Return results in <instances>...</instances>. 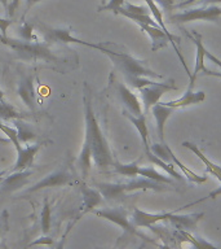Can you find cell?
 <instances>
[{"label": "cell", "mask_w": 221, "mask_h": 249, "mask_svg": "<svg viewBox=\"0 0 221 249\" xmlns=\"http://www.w3.org/2000/svg\"><path fill=\"white\" fill-rule=\"evenodd\" d=\"M205 93L203 91H197L194 92L193 89H188L186 92L182 95L180 99H176V100H171V101H164L163 104L167 105V107H171L174 109L178 108H185V107H190V105H195L199 104L202 101H205Z\"/></svg>", "instance_id": "cell-20"}, {"label": "cell", "mask_w": 221, "mask_h": 249, "mask_svg": "<svg viewBox=\"0 0 221 249\" xmlns=\"http://www.w3.org/2000/svg\"><path fill=\"white\" fill-rule=\"evenodd\" d=\"M26 116L16 110L11 104L7 101H0V121H15V120H25Z\"/></svg>", "instance_id": "cell-27"}, {"label": "cell", "mask_w": 221, "mask_h": 249, "mask_svg": "<svg viewBox=\"0 0 221 249\" xmlns=\"http://www.w3.org/2000/svg\"><path fill=\"white\" fill-rule=\"evenodd\" d=\"M0 101H5V95L1 89H0Z\"/></svg>", "instance_id": "cell-44"}, {"label": "cell", "mask_w": 221, "mask_h": 249, "mask_svg": "<svg viewBox=\"0 0 221 249\" xmlns=\"http://www.w3.org/2000/svg\"><path fill=\"white\" fill-rule=\"evenodd\" d=\"M114 171H115L116 174L123 175V177H128V178H135L137 177L136 174V171H137V167H139V163L137 161L131 163H120L118 161H115L114 163Z\"/></svg>", "instance_id": "cell-29"}, {"label": "cell", "mask_w": 221, "mask_h": 249, "mask_svg": "<svg viewBox=\"0 0 221 249\" xmlns=\"http://www.w3.org/2000/svg\"><path fill=\"white\" fill-rule=\"evenodd\" d=\"M3 178H4V175H0V182L3 180Z\"/></svg>", "instance_id": "cell-49"}, {"label": "cell", "mask_w": 221, "mask_h": 249, "mask_svg": "<svg viewBox=\"0 0 221 249\" xmlns=\"http://www.w3.org/2000/svg\"><path fill=\"white\" fill-rule=\"evenodd\" d=\"M123 116L127 118L129 122H132V124L137 128L140 136H141V140H142L143 148H145V153L146 152H150V144H149V128H147L146 124V114L142 113L140 116H133L132 113H129L128 110L124 109Z\"/></svg>", "instance_id": "cell-21"}, {"label": "cell", "mask_w": 221, "mask_h": 249, "mask_svg": "<svg viewBox=\"0 0 221 249\" xmlns=\"http://www.w3.org/2000/svg\"><path fill=\"white\" fill-rule=\"evenodd\" d=\"M13 23H15V21L11 18H0V31H1V36H8V27L12 26Z\"/></svg>", "instance_id": "cell-36"}, {"label": "cell", "mask_w": 221, "mask_h": 249, "mask_svg": "<svg viewBox=\"0 0 221 249\" xmlns=\"http://www.w3.org/2000/svg\"><path fill=\"white\" fill-rule=\"evenodd\" d=\"M0 175H5V171H0Z\"/></svg>", "instance_id": "cell-48"}, {"label": "cell", "mask_w": 221, "mask_h": 249, "mask_svg": "<svg viewBox=\"0 0 221 249\" xmlns=\"http://www.w3.org/2000/svg\"><path fill=\"white\" fill-rule=\"evenodd\" d=\"M177 89V86L174 85V81L170 82H153L151 85L143 86L141 89H139L140 95H141V100H142L143 105V113L147 114L150 112V109L154 107L155 104H158L160 101V97L168 91H174Z\"/></svg>", "instance_id": "cell-8"}, {"label": "cell", "mask_w": 221, "mask_h": 249, "mask_svg": "<svg viewBox=\"0 0 221 249\" xmlns=\"http://www.w3.org/2000/svg\"><path fill=\"white\" fill-rule=\"evenodd\" d=\"M8 230V219L7 213L3 214V218H0V236Z\"/></svg>", "instance_id": "cell-39"}, {"label": "cell", "mask_w": 221, "mask_h": 249, "mask_svg": "<svg viewBox=\"0 0 221 249\" xmlns=\"http://www.w3.org/2000/svg\"><path fill=\"white\" fill-rule=\"evenodd\" d=\"M146 156H147V159H149V161H150V162H153L154 165H157V166L162 167L163 170L166 171L168 175H171V177H172L174 179L182 182L181 174H178L177 171L174 170V165H172V163H167V162H164V161H162V160L158 159V157H157V156H155L151 151L146 152Z\"/></svg>", "instance_id": "cell-26"}, {"label": "cell", "mask_w": 221, "mask_h": 249, "mask_svg": "<svg viewBox=\"0 0 221 249\" xmlns=\"http://www.w3.org/2000/svg\"><path fill=\"white\" fill-rule=\"evenodd\" d=\"M221 17L220 4H211V5H202L197 8H188L184 12L174 13L170 16V22L172 23H186L193 21H208V22H217Z\"/></svg>", "instance_id": "cell-6"}, {"label": "cell", "mask_w": 221, "mask_h": 249, "mask_svg": "<svg viewBox=\"0 0 221 249\" xmlns=\"http://www.w3.org/2000/svg\"><path fill=\"white\" fill-rule=\"evenodd\" d=\"M205 58H208L209 61L213 62V64H216L219 68H220V71H212V70L205 69L203 71V75H207V77H216V78H221V60L219 57H216L212 52H209L208 50L205 51Z\"/></svg>", "instance_id": "cell-32"}, {"label": "cell", "mask_w": 221, "mask_h": 249, "mask_svg": "<svg viewBox=\"0 0 221 249\" xmlns=\"http://www.w3.org/2000/svg\"><path fill=\"white\" fill-rule=\"evenodd\" d=\"M42 0H26V12L30 9L32 5H35L36 3H40Z\"/></svg>", "instance_id": "cell-41"}, {"label": "cell", "mask_w": 221, "mask_h": 249, "mask_svg": "<svg viewBox=\"0 0 221 249\" xmlns=\"http://www.w3.org/2000/svg\"><path fill=\"white\" fill-rule=\"evenodd\" d=\"M77 219H78V218H77ZM77 219H75V221H77ZM75 221H74V222H70L69 226L66 227V231H65V232H63V233H62L61 239H60V240H58L57 243H54V244L52 245V247H53V249H65L66 239H67V235H69L70 230L73 229V226H74V223H75Z\"/></svg>", "instance_id": "cell-35"}, {"label": "cell", "mask_w": 221, "mask_h": 249, "mask_svg": "<svg viewBox=\"0 0 221 249\" xmlns=\"http://www.w3.org/2000/svg\"><path fill=\"white\" fill-rule=\"evenodd\" d=\"M93 213L96 214L97 217L104 218L106 221L112 222L114 225L119 226L120 229L123 230V235L118 239V244L120 241H123L124 239H129L132 236L141 237L146 243H151V244H157L155 240L150 239L146 235H143L142 232H140L137 227H136L132 221L128 218V210L122 208V206H118V208H105V209L100 210H93Z\"/></svg>", "instance_id": "cell-5"}, {"label": "cell", "mask_w": 221, "mask_h": 249, "mask_svg": "<svg viewBox=\"0 0 221 249\" xmlns=\"http://www.w3.org/2000/svg\"><path fill=\"white\" fill-rule=\"evenodd\" d=\"M189 38L191 39L195 44V48H197V54H195V66H194V71L193 75L190 77V82H189V87L188 89H194V82L197 79V77L199 75V73H203L207 68L205 66V47L202 42V35L197 31H193L191 34H189Z\"/></svg>", "instance_id": "cell-15"}, {"label": "cell", "mask_w": 221, "mask_h": 249, "mask_svg": "<svg viewBox=\"0 0 221 249\" xmlns=\"http://www.w3.org/2000/svg\"><path fill=\"white\" fill-rule=\"evenodd\" d=\"M74 177L70 174V171L67 167H61L57 169L53 173H50L43 179H40L38 183H35L34 186H31L29 190L26 191V194H32L36 191H40L43 188H50V187H63L67 184H73Z\"/></svg>", "instance_id": "cell-10"}, {"label": "cell", "mask_w": 221, "mask_h": 249, "mask_svg": "<svg viewBox=\"0 0 221 249\" xmlns=\"http://www.w3.org/2000/svg\"><path fill=\"white\" fill-rule=\"evenodd\" d=\"M155 3L159 4L163 12H168L174 8V0H154Z\"/></svg>", "instance_id": "cell-38"}, {"label": "cell", "mask_w": 221, "mask_h": 249, "mask_svg": "<svg viewBox=\"0 0 221 249\" xmlns=\"http://www.w3.org/2000/svg\"><path fill=\"white\" fill-rule=\"evenodd\" d=\"M32 175V170L9 171V174L4 175L3 180L0 182V195H11L29 183V179Z\"/></svg>", "instance_id": "cell-11"}, {"label": "cell", "mask_w": 221, "mask_h": 249, "mask_svg": "<svg viewBox=\"0 0 221 249\" xmlns=\"http://www.w3.org/2000/svg\"><path fill=\"white\" fill-rule=\"evenodd\" d=\"M150 151L154 153L158 159H160L162 161L167 163H172L174 166H177L178 169H181V171L184 173L186 178L189 179L190 182H194L197 183V184H202V183L207 182V179L208 177H205V175H198L195 174L194 171H191L188 166H185L184 163L180 161V160L174 156V153L172 152L168 145H167L166 142H160V143H154L153 145H150Z\"/></svg>", "instance_id": "cell-7"}, {"label": "cell", "mask_w": 221, "mask_h": 249, "mask_svg": "<svg viewBox=\"0 0 221 249\" xmlns=\"http://www.w3.org/2000/svg\"><path fill=\"white\" fill-rule=\"evenodd\" d=\"M139 26L143 33H146L149 35V38L151 40V51L153 52L162 50V48L168 46V43H171L170 36L160 27L150 26V25H145V23H140Z\"/></svg>", "instance_id": "cell-17"}, {"label": "cell", "mask_w": 221, "mask_h": 249, "mask_svg": "<svg viewBox=\"0 0 221 249\" xmlns=\"http://www.w3.org/2000/svg\"><path fill=\"white\" fill-rule=\"evenodd\" d=\"M115 89L116 93H118V97H119V100L122 101V104L124 105L126 110L132 113L133 116H140V114H142V104L140 103L139 97L136 96L135 93L132 92L127 86L124 85V83H120V82H116Z\"/></svg>", "instance_id": "cell-13"}, {"label": "cell", "mask_w": 221, "mask_h": 249, "mask_svg": "<svg viewBox=\"0 0 221 249\" xmlns=\"http://www.w3.org/2000/svg\"><path fill=\"white\" fill-rule=\"evenodd\" d=\"M100 3H101V7H104L105 4L108 3V0H100Z\"/></svg>", "instance_id": "cell-45"}, {"label": "cell", "mask_w": 221, "mask_h": 249, "mask_svg": "<svg viewBox=\"0 0 221 249\" xmlns=\"http://www.w3.org/2000/svg\"><path fill=\"white\" fill-rule=\"evenodd\" d=\"M96 187L102 195V197L109 201L122 200L133 191L151 190L155 192H164V191L174 190L168 184L154 182V180L143 178V177H135V178L129 179L128 182L122 183H97Z\"/></svg>", "instance_id": "cell-2"}, {"label": "cell", "mask_w": 221, "mask_h": 249, "mask_svg": "<svg viewBox=\"0 0 221 249\" xmlns=\"http://www.w3.org/2000/svg\"><path fill=\"white\" fill-rule=\"evenodd\" d=\"M19 39L26 40V42H39L38 38L34 35V26L29 22H22L18 27Z\"/></svg>", "instance_id": "cell-31"}, {"label": "cell", "mask_w": 221, "mask_h": 249, "mask_svg": "<svg viewBox=\"0 0 221 249\" xmlns=\"http://www.w3.org/2000/svg\"><path fill=\"white\" fill-rule=\"evenodd\" d=\"M136 174L137 177H143V178L151 179V180H154V182L158 183H164V184H168V186H174V178H171V177H166L162 173H159L154 169V167L147 166V167H137V171H136Z\"/></svg>", "instance_id": "cell-24"}, {"label": "cell", "mask_w": 221, "mask_h": 249, "mask_svg": "<svg viewBox=\"0 0 221 249\" xmlns=\"http://www.w3.org/2000/svg\"><path fill=\"white\" fill-rule=\"evenodd\" d=\"M126 3V0H109L104 7H100V11H111L115 13L119 8H122Z\"/></svg>", "instance_id": "cell-34"}, {"label": "cell", "mask_w": 221, "mask_h": 249, "mask_svg": "<svg viewBox=\"0 0 221 249\" xmlns=\"http://www.w3.org/2000/svg\"><path fill=\"white\" fill-rule=\"evenodd\" d=\"M155 245H157L159 249H172V247H171L170 244H167V243H164V244H155Z\"/></svg>", "instance_id": "cell-42"}, {"label": "cell", "mask_w": 221, "mask_h": 249, "mask_svg": "<svg viewBox=\"0 0 221 249\" xmlns=\"http://www.w3.org/2000/svg\"><path fill=\"white\" fill-rule=\"evenodd\" d=\"M17 93L21 97V100L23 101V104L26 105L29 109H31V110H34L35 105H36V93H35L34 77L32 75L23 77L18 82Z\"/></svg>", "instance_id": "cell-16"}, {"label": "cell", "mask_w": 221, "mask_h": 249, "mask_svg": "<svg viewBox=\"0 0 221 249\" xmlns=\"http://www.w3.org/2000/svg\"><path fill=\"white\" fill-rule=\"evenodd\" d=\"M80 192L83 196V208H81V214L89 213L96 209L97 206L102 202V195L97 188H91L87 184H80Z\"/></svg>", "instance_id": "cell-18"}, {"label": "cell", "mask_w": 221, "mask_h": 249, "mask_svg": "<svg viewBox=\"0 0 221 249\" xmlns=\"http://www.w3.org/2000/svg\"><path fill=\"white\" fill-rule=\"evenodd\" d=\"M3 249H9V248H8L7 245H5V244H4V243H3Z\"/></svg>", "instance_id": "cell-47"}, {"label": "cell", "mask_w": 221, "mask_h": 249, "mask_svg": "<svg viewBox=\"0 0 221 249\" xmlns=\"http://www.w3.org/2000/svg\"><path fill=\"white\" fill-rule=\"evenodd\" d=\"M84 103V117H85V136L92 151V160L97 169L101 171L108 170L109 167L114 166L115 160L110 149L109 142L105 136L104 131L101 130V126L97 121V117L93 112L92 104L89 101L88 96L84 95L83 99Z\"/></svg>", "instance_id": "cell-1"}, {"label": "cell", "mask_w": 221, "mask_h": 249, "mask_svg": "<svg viewBox=\"0 0 221 249\" xmlns=\"http://www.w3.org/2000/svg\"><path fill=\"white\" fill-rule=\"evenodd\" d=\"M92 151H91V147L87 140H84L83 143V147H81V152L79 157L77 160V166L79 167L81 175L83 177H87L88 173L92 169Z\"/></svg>", "instance_id": "cell-23"}, {"label": "cell", "mask_w": 221, "mask_h": 249, "mask_svg": "<svg viewBox=\"0 0 221 249\" xmlns=\"http://www.w3.org/2000/svg\"><path fill=\"white\" fill-rule=\"evenodd\" d=\"M182 145L185 148H188L189 151H191L195 156H198V159L201 160L202 162L205 163V170H207V173H209V174H212L215 178L219 180V182L221 183V166H219L217 163L212 162L211 160L207 159L203 153H202V151L199 149V148L195 145L194 143H191V142H184L182 143ZM221 195V187H219L217 190L212 191L211 194L207 196V198H216L217 196H220Z\"/></svg>", "instance_id": "cell-12"}, {"label": "cell", "mask_w": 221, "mask_h": 249, "mask_svg": "<svg viewBox=\"0 0 221 249\" xmlns=\"http://www.w3.org/2000/svg\"><path fill=\"white\" fill-rule=\"evenodd\" d=\"M3 248V243H0V249Z\"/></svg>", "instance_id": "cell-50"}, {"label": "cell", "mask_w": 221, "mask_h": 249, "mask_svg": "<svg viewBox=\"0 0 221 249\" xmlns=\"http://www.w3.org/2000/svg\"><path fill=\"white\" fill-rule=\"evenodd\" d=\"M0 43L13 51L22 60H43L48 62L58 61V58L54 56L47 43L26 42L22 39H13L9 36H0Z\"/></svg>", "instance_id": "cell-4"}, {"label": "cell", "mask_w": 221, "mask_h": 249, "mask_svg": "<svg viewBox=\"0 0 221 249\" xmlns=\"http://www.w3.org/2000/svg\"><path fill=\"white\" fill-rule=\"evenodd\" d=\"M13 124H15V128L17 130V136H18L21 145H27L30 142L35 140L36 136L29 128V126L23 122V120H15L13 121Z\"/></svg>", "instance_id": "cell-25"}, {"label": "cell", "mask_w": 221, "mask_h": 249, "mask_svg": "<svg viewBox=\"0 0 221 249\" xmlns=\"http://www.w3.org/2000/svg\"><path fill=\"white\" fill-rule=\"evenodd\" d=\"M176 109L171 108V107H167V105L163 104V101H159L158 104H155L153 108H151V113L155 118V122H157V132H158V136L160 142H164V126H166L167 120L170 118L171 114L174 112Z\"/></svg>", "instance_id": "cell-19"}, {"label": "cell", "mask_w": 221, "mask_h": 249, "mask_svg": "<svg viewBox=\"0 0 221 249\" xmlns=\"http://www.w3.org/2000/svg\"><path fill=\"white\" fill-rule=\"evenodd\" d=\"M0 3H1V5L4 7V9L8 11V7H9V0H0Z\"/></svg>", "instance_id": "cell-43"}, {"label": "cell", "mask_w": 221, "mask_h": 249, "mask_svg": "<svg viewBox=\"0 0 221 249\" xmlns=\"http://www.w3.org/2000/svg\"><path fill=\"white\" fill-rule=\"evenodd\" d=\"M174 237L178 243H189L191 245V249H220L202 237L193 236L189 231H185V230H176L174 232Z\"/></svg>", "instance_id": "cell-22"}, {"label": "cell", "mask_w": 221, "mask_h": 249, "mask_svg": "<svg viewBox=\"0 0 221 249\" xmlns=\"http://www.w3.org/2000/svg\"><path fill=\"white\" fill-rule=\"evenodd\" d=\"M39 29H40V34L43 35V39H44V42L47 44H50V43H63V44H80V46L91 47V48H95V50L100 48V44L84 42V40L75 38L71 34L70 29H54V27L46 26V25H39Z\"/></svg>", "instance_id": "cell-9"}, {"label": "cell", "mask_w": 221, "mask_h": 249, "mask_svg": "<svg viewBox=\"0 0 221 249\" xmlns=\"http://www.w3.org/2000/svg\"><path fill=\"white\" fill-rule=\"evenodd\" d=\"M50 225H52V210H50L48 198H46L44 204H43L42 212H40V227H42L43 235H47L49 232Z\"/></svg>", "instance_id": "cell-28"}, {"label": "cell", "mask_w": 221, "mask_h": 249, "mask_svg": "<svg viewBox=\"0 0 221 249\" xmlns=\"http://www.w3.org/2000/svg\"><path fill=\"white\" fill-rule=\"evenodd\" d=\"M43 144L35 143V144H27L22 147L19 151H17V160H16L15 166L12 167L11 171H21L27 170L34 166L35 156L42 148Z\"/></svg>", "instance_id": "cell-14"}, {"label": "cell", "mask_w": 221, "mask_h": 249, "mask_svg": "<svg viewBox=\"0 0 221 249\" xmlns=\"http://www.w3.org/2000/svg\"><path fill=\"white\" fill-rule=\"evenodd\" d=\"M7 142H8L7 139H3V138L0 136V143H7Z\"/></svg>", "instance_id": "cell-46"}, {"label": "cell", "mask_w": 221, "mask_h": 249, "mask_svg": "<svg viewBox=\"0 0 221 249\" xmlns=\"http://www.w3.org/2000/svg\"><path fill=\"white\" fill-rule=\"evenodd\" d=\"M123 9L129 13H133V15H150L147 5H135L131 3H124Z\"/></svg>", "instance_id": "cell-33"}, {"label": "cell", "mask_w": 221, "mask_h": 249, "mask_svg": "<svg viewBox=\"0 0 221 249\" xmlns=\"http://www.w3.org/2000/svg\"><path fill=\"white\" fill-rule=\"evenodd\" d=\"M98 51L105 53L114 64L116 68L123 73L126 78L129 77H145V78H154V79H163L162 74L157 73L153 69L147 66L146 61L139 60L133 57L131 54L126 52H115V51L109 50L105 44H100Z\"/></svg>", "instance_id": "cell-3"}, {"label": "cell", "mask_w": 221, "mask_h": 249, "mask_svg": "<svg viewBox=\"0 0 221 249\" xmlns=\"http://www.w3.org/2000/svg\"><path fill=\"white\" fill-rule=\"evenodd\" d=\"M202 5H211V4H221V0H202Z\"/></svg>", "instance_id": "cell-40"}, {"label": "cell", "mask_w": 221, "mask_h": 249, "mask_svg": "<svg viewBox=\"0 0 221 249\" xmlns=\"http://www.w3.org/2000/svg\"><path fill=\"white\" fill-rule=\"evenodd\" d=\"M0 130L3 131V134L8 138V140L15 145L16 151H19L22 145L19 143L18 136H17V130L15 127H11L9 124H5L3 121H0Z\"/></svg>", "instance_id": "cell-30"}, {"label": "cell", "mask_w": 221, "mask_h": 249, "mask_svg": "<svg viewBox=\"0 0 221 249\" xmlns=\"http://www.w3.org/2000/svg\"><path fill=\"white\" fill-rule=\"evenodd\" d=\"M54 243H56V241H54L53 239H52V237L46 236V235H44V236H40V237H39V239H36V240L31 241L30 245H40V244L53 245Z\"/></svg>", "instance_id": "cell-37"}]
</instances>
